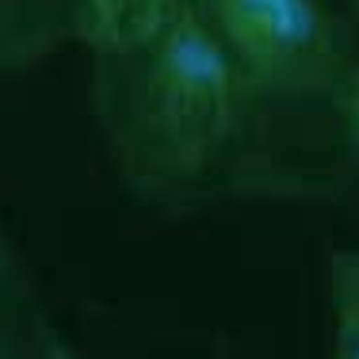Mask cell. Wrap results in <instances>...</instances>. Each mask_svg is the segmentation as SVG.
Here are the masks:
<instances>
[{
	"label": "cell",
	"mask_w": 359,
	"mask_h": 359,
	"mask_svg": "<svg viewBox=\"0 0 359 359\" xmlns=\"http://www.w3.org/2000/svg\"><path fill=\"white\" fill-rule=\"evenodd\" d=\"M332 359H359V245L329 252Z\"/></svg>",
	"instance_id": "5b68a950"
},
{
	"label": "cell",
	"mask_w": 359,
	"mask_h": 359,
	"mask_svg": "<svg viewBox=\"0 0 359 359\" xmlns=\"http://www.w3.org/2000/svg\"><path fill=\"white\" fill-rule=\"evenodd\" d=\"M344 142H348V172L359 176V69L352 76L348 104H344Z\"/></svg>",
	"instance_id": "52a82bcc"
},
{
	"label": "cell",
	"mask_w": 359,
	"mask_h": 359,
	"mask_svg": "<svg viewBox=\"0 0 359 359\" xmlns=\"http://www.w3.org/2000/svg\"><path fill=\"white\" fill-rule=\"evenodd\" d=\"M69 42L84 46V0H0V76L35 69Z\"/></svg>",
	"instance_id": "3957f363"
},
{
	"label": "cell",
	"mask_w": 359,
	"mask_h": 359,
	"mask_svg": "<svg viewBox=\"0 0 359 359\" xmlns=\"http://www.w3.org/2000/svg\"><path fill=\"white\" fill-rule=\"evenodd\" d=\"M54 344L31 268L0 218V359H46Z\"/></svg>",
	"instance_id": "277c9868"
},
{
	"label": "cell",
	"mask_w": 359,
	"mask_h": 359,
	"mask_svg": "<svg viewBox=\"0 0 359 359\" xmlns=\"http://www.w3.org/2000/svg\"><path fill=\"white\" fill-rule=\"evenodd\" d=\"M176 0H84V46H118L145 35Z\"/></svg>",
	"instance_id": "8992f818"
},
{
	"label": "cell",
	"mask_w": 359,
	"mask_h": 359,
	"mask_svg": "<svg viewBox=\"0 0 359 359\" xmlns=\"http://www.w3.org/2000/svg\"><path fill=\"white\" fill-rule=\"evenodd\" d=\"M46 359H88V355H81L76 348H69V344H62V340H57V344H54V352H50Z\"/></svg>",
	"instance_id": "ba28073f"
},
{
	"label": "cell",
	"mask_w": 359,
	"mask_h": 359,
	"mask_svg": "<svg viewBox=\"0 0 359 359\" xmlns=\"http://www.w3.org/2000/svg\"><path fill=\"white\" fill-rule=\"evenodd\" d=\"M88 54L92 123L126 195L165 215L256 199L249 96L191 0H176L145 35Z\"/></svg>",
	"instance_id": "6da1fadb"
},
{
	"label": "cell",
	"mask_w": 359,
	"mask_h": 359,
	"mask_svg": "<svg viewBox=\"0 0 359 359\" xmlns=\"http://www.w3.org/2000/svg\"><path fill=\"white\" fill-rule=\"evenodd\" d=\"M241 73L256 199H318L348 172L344 104L359 23L340 0H191Z\"/></svg>",
	"instance_id": "7a4b0ae2"
},
{
	"label": "cell",
	"mask_w": 359,
	"mask_h": 359,
	"mask_svg": "<svg viewBox=\"0 0 359 359\" xmlns=\"http://www.w3.org/2000/svg\"><path fill=\"white\" fill-rule=\"evenodd\" d=\"M340 4L348 8V15H352V20L359 23V0H340Z\"/></svg>",
	"instance_id": "9c48e42d"
}]
</instances>
